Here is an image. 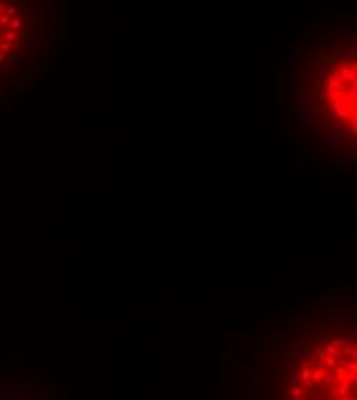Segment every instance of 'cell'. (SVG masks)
I'll use <instances>...</instances> for the list:
<instances>
[{"label":"cell","mask_w":357,"mask_h":400,"mask_svg":"<svg viewBox=\"0 0 357 400\" xmlns=\"http://www.w3.org/2000/svg\"><path fill=\"white\" fill-rule=\"evenodd\" d=\"M55 15V0H0V74L43 46Z\"/></svg>","instance_id":"1"}]
</instances>
